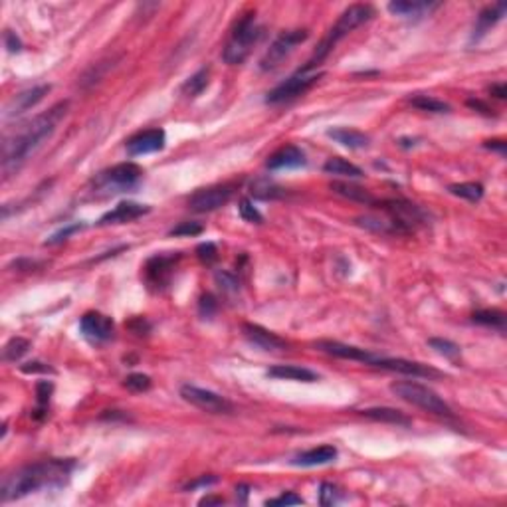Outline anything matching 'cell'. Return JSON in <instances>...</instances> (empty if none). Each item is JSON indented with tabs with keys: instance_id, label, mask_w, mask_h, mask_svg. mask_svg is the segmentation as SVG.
I'll return each instance as SVG.
<instances>
[{
	"instance_id": "obj_39",
	"label": "cell",
	"mask_w": 507,
	"mask_h": 507,
	"mask_svg": "<svg viewBox=\"0 0 507 507\" xmlns=\"http://www.w3.org/2000/svg\"><path fill=\"white\" fill-rule=\"evenodd\" d=\"M197 256L202 264L211 266V264H214L216 258H218V248L214 246L212 242H204V244H200V246L197 248Z\"/></svg>"
},
{
	"instance_id": "obj_8",
	"label": "cell",
	"mask_w": 507,
	"mask_h": 507,
	"mask_svg": "<svg viewBox=\"0 0 507 507\" xmlns=\"http://www.w3.org/2000/svg\"><path fill=\"white\" fill-rule=\"evenodd\" d=\"M383 209L391 214V220L398 226L400 234H409L418 224L428 220L426 212L409 200H384Z\"/></svg>"
},
{
	"instance_id": "obj_31",
	"label": "cell",
	"mask_w": 507,
	"mask_h": 507,
	"mask_svg": "<svg viewBox=\"0 0 507 507\" xmlns=\"http://www.w3.org/2000/svg\"><path fill=\"white\" fill-rule=\"evenodd\" d=\"M448 190L454 197L466 198L470 202H478L483 197V186L480 183H456V185L448 186Z\"/></svg>"
},
{
	"instance_id": "obj_5",
	"label": "cell",
	"mask_w": 507,
	"mask_h": 507,
	"mask_svg": "<svg viewBox=\"0 0 507 507\" xmlns=\"http://www.w3.org/2000/svg\"><path fill=\"white\" fill-rule=\"evenodd\" d=\"M262 38V28L256 24V14H246L238 24H236L232 36L228 40L226 48L222 52L224 62L230 66H238L250 56L252 48L258 44Z\"/></svg>"
},
{
	"instance_id": "obj_29",
	"label": "cell",
	"mask_w": 507,
	"mask_h": 507,
	"mask_svg": "<svg viewBox=\"0 0 507 507\" xmlns=\"http://www.w3.org/2000/svg\"><path fill=\"white\" fill-rule=\"evenodd\" d=\"M471 321L480 323V325H485V327H494V329L504 331V329H506V313H504V311H497V310L476 311V313L471 315Z\"/></svg>"
},
{
	"instance_id": "obj_14",
	"label": "cell",
	"mask_w": 507,
	"mask_h": 507,
	"mask_svg": "<svg viewBox=\"0 0 507 507\" xmlns=\"http://www.w3.org/2000/svg\"><path fill=\"white\" fill-rule=\"evenodd\" d=\"M242 333L246 337L248 341L254 347H258L262 351H268V353H280L287 349V341L282 339L280 335H275L270 329L256 325V323H244L242 325Z\"/></svg>"
},
{
	"instance_id": "obj_12",
	"label": "cell",
	"mask_w": 507,
	"mask_h": 507,
	"mask_svg": "<svg viewBox=\"0 0 507 507\" xmlns=\"http://www.w3.org/2000/svg\"><path fill=\"white\" fill-rule=\"evenodd\" d=\"M143 176V169L135 165V162H119L112 169L103 171L99 174L98 185L103 188H113V190H119V188H129V186L137 185V181Z\"/></svg>"
},
{
	"instance_id": "obj_27",
	"label": "cell",
	"mask_w": 507,
	"mask_h": 507,
	"mask_svg": "<svg viewBox=\"0 0 507 507\" xmlns=\"http://www.w3.org/2000/svg\"><path fill=\"white\" fill-rule=\"evenodd\" d=\"M323 171L327 174H335V176H345V179H359V176H363V171H361L357 165L345 161L341 157L329 159V161L323 165Z\"/></svg>"
},
{
	"instance_id": "obj_26",
	"label": "cell",
	"mask_w": 507,
	"mask_h": 507,
	"mask_svg": "<svg viewBox=\"0 0 507 507\" xmlns=\"http://www.w3.org/2000/svg\"><path fill=\"white\" fill-rule=\"evenodd\" d=\"M331 190H333L335 195H339V197L349 198V200H353V202H361V204H365V206H372V204L377 202L374 197H372L367 188L351 185V183H341V181H337V183L331 185Z\"/></svg>"
},
{
	"instance_id": "obj_40",
	"label": "cell",
	"mask_w": 507,
	"mask_h": 507,
	"mask_svg": "<svg viewBox=\"0 0 507 507\" xmlns=\"http://www.w3.org/2000/svg\"><path fill=\"white\" fill-rule=\"evenodd\" d=\"M339 490L335 487L333 483H321V490H319V501L321 506H333L339 501Z\"/></svg>"
},
{
	"instance_id": "obj_2",
	"label": "cell",
	"mask_w": 507,
	"mask_h": 507,
	"mask_svg": "<svg viewBox=\"0 0 507 507\" xmlns=\"http://www.w3.org/2000/svg\"><path fill=\"white\" fill-rule=\"evenodd\" d=\"M75 468V462L72 458H52L42 460L36 464L24 466L14 474L4 476L2 487H0V499L10 501V499H20L24 495L44 490V487H62L68 483L72 471Z\"/></svg>"
},
{
	"instance_id": "obj_34",
	"label": "cell",
	"mask_w": 507,
	"mask_h": 507,
	"mask_svg": "<svg viewBox=\"0 0 507 507\" xmlns=\"http://www.w3.org/2000/svg\"><path fill=\"white\" fill-rule=\"evenodd\" d=\"M410 103L414 107H418L422 112H430V113H446L450 112V105L440 101V99L430 98V96H416V98L410 99Z\"/></svg>"
},
{
	"instance_id": "obj_16",
	"label": "cell",
	"mask_w": 507,
	"mask_h": 507,
	"mask_svg": "<svg viewBox=\"0 0 507 507\" xmlns=\"http://www.w3.org/2000/svg\"><path fill=\"white\" fill-rule=\"evenodd\" d=\"M167 143V135L162 129H147L143 133H137L127 141V153L131 157H139V155H147V153H155L161 151Z\"/></svg>"
},
{
	"instance_id": "obj_51",
	"label": "cell",
	"mask_w": 507,
	"mask_h": 507,
	"mask_svg": "<svg viewBox=\"0 0 507 507\" xmlns=\"http://www.w3.org/2000/svg\"><path fill=\"white\" fill-rule=\"evenodd\" d=\"M490 91H492V96H495L497 99H506V96H507L506 84H495V86H492Z\"/></svg>"
},
{
	"instance_id": "obj_17",
	"label": "cell",
	"mask_w": 507,
	"mask_h": 507,
	"mask_svg": "<svg viewBox=\"0 0 507 507\" xmlns=\"http://www.w3.org/2000/svg\"><path fill=\"white\" fill-rule=\"evenodd\" d=\"M50 86H36V87H30V89H24V91H20V93H16L10 101H8V105H6V109H4V117H16V115H22L24 112H28L30 107H34L38 105L42 99L46 98L50 93Z\"/></svg>"
},
{
	"instance_id": "obj_45",
	"label": "cell",
	"mask_w": 507,
	"mask_h": 507,
	"mask_svg": "<svg viewBox=\"0 0 507 507\" xmlns=\"http://www.w3.org/2000/svg\"><path fill=\"white\" fill-rule=\"evenodd\" d=\"M299 504H303V499H301L299 495L292 494V492L282 494L280 497H275V499H270V501H268V506H299Z\"/></svg>"
},
{
	"instance_id": "obj_23",
	"label": "cell",
	"mask_w": 507,
	"mask_h": 507,
	"mask_svg": "<svg viewBox=\"0 0 507 507\" xmlns=\"http://www.w3.org/2000/svg\"><path fill=\"white\" fill-rule=\"evenodd\" d=\"M337 458V448L333 446H319L313 448L310 452L299 454L294 464L296 466H303V468H311V466H323V464H331Z\"/></svg>"
},
{
	"instance_id": "obj_7",
	"label": "cell",
	"mask_w": 507,
	"mask_h": 507,
	"mask_svg": "<svg viewBox=\"0 0 507 507\" xmlns=\"http://www.w3.org/2000/svg\"><path fill=\"white\" fill-rule=\"evenodd\" d=\"M308 30H289V32H282L280 36L273 40V44L268 48L266 56L262 58V70H273L280 63L284 62L285 58L294 52V50L303 44L308 40Z\"/></svg>"
},
{
	"instance_id": "obj_6",
	"label": "cell",
	"mask_w": 507,
	"mask_h": 507,
	"mask_svg": "<svg viewBox=\"0 0 507 507\" xmlns=\"http://www.w3.org/2000/svg\"><path fill=\"white\" fill-rule=\"evenodd\" d=\"M181 396L185 398L186 402H190L192 407L204 410V412H211V414H232L234 412V404L228 398H224L218 393L195 386V384H185L181 388Z\"/></svg>"
},
{
	"instance_id": "obj_11",
	"label": "cell",
	"mask_w": 507,
	"mask_h": 507,
	"mask_svg": "<svg viewBox=\"0 0 507 507\" xmlns=\"http://www.w3.org/2000/svg\"><path fill=\"white\" fill-rule=\"evenodd\" d=\"M232 195H234V190H232V186L228 185L200 188V190H197L192 197L188 198V206L195 212L218 211L232 198Z\"/></svg>"
},
{
	"instance_id": "obj_38",
	"label": "cell",
	"mask_w": 507,
	"mask_h": 507,
	"mask_svg": "<svg viewBox=\"0 0 507 507\" xmlns=\"http://www.w3.org/2000/svg\"><path fill=\"white\" fill-rule=\"evenodd\" d=\"M52 391H54V384L50 383V381H40V383L36 384V400H38L36 412H44V410L48 409Z\"/></svg>"
},
{
	"instance_id": "obj_42",
	"label": "cell",
	"mask_w": 507,
	"mask_h": 507,
	"mask_svg": "<svg viewBox=\"0 0 507 507\" xmlns=\"http://www.w3.org/2000/svg\"><path fill=\"white\" fill-rule=\"evenodd\" d=\"M214 278H216V284L222 287L224 292H238V280H236V275H232L230 272H216L214 273Z\"/></svg>"
},
{
	"instance_id": "obj_30",
	"label": "cell",
	"mask_w": 507,
	"mask_h": 507,
	"mask_svg": "<svg viewBox=\"0 0 507 507\" xmlns=\"http://www.w3.org/2000/svg\"><path fill=\"white\" fill-rule=\"evenodd\" d=\"M252 195L260 200H273V198H282L285 195V190L282 186L273 185L272 181H266V179H260L256 183H252Z\"/></svg>"
},
{
	"instance_id": "obj_24",
	"label": "cell",
	"mask_w": 507,
	"mask_h": 507,
	"mask_svg": "<svg viewBox=\"0 0 507 507\" xmlns=\"http://www.w3.org/2000/svg\"><path fill=\"white\" fill-rule=\"evenodd\" d=\"M363 416L371 418V421L384 422V424H396V426H410V418L402 412V410L391 409V407H374V409L361 410Z\"/></svg>"
},
{
	"instance_id": "obj_52",
	"label": "cell",
	"mask_w": 507,
	"mask_h": 507,
	"mask_svg": "<svg viewBox=\"0 0 507 507\" xmlns=\"http://www.w3.org/2000/svg\"><path fill=\"white\" fill-rule=\"evenodd\" d=\"M220 504H224L222 497H212V495H209V497L200 499V506H220Z\"/></svg>"
},
{
	"instance_id": "obj_19",
	"label": "cell",
	"mask_w": 507,
	"mask_h": 507,
	"mask_svg": "<svg viewBox=\"0 0 507 507\" xmlns=\"http://www.w3.org/2000/svg\"><path fill=\"white\" fill-rule=\"evenodd\" d=\"M317 349L327 353V355H333L337 359H349V361H359V363H367L371 365L372 359L377 355H372L369 351L361 349L355 345H347V343H339V341H319Z\"/></svg>"
},
{
	"instance_id": "obj_28",
	"label": "cell",
	"mask_w": 507,
	"mask_h": 507,
	"mask_svg": "<svg viewBox=\"0 0 507 507\" xmlns=\"http://www.w3.org/2000/svg\"><path fill=\"white\" fill-rule=\"evenodd\" d=\"M506 10H507L506 2H499V4H494V6H490V8L482 10V14L478 16V26H476V32H478V34H483L485 30H490L492 26L497 24V22L504 18Z\"/></svg>"
},
{
	"instance_id": "obj_50",
	"label": "cell",
	"mask_w": 507,
	"mask_h": 507,
	"mask_svg": "<svg viewBox=\"0 0 507 507\" xmlns=\"http://www.w3.org/2000/svg\"><path fill=\"white\" fill-rule=\"evenodd\" d=\"M468 105L470 107H474V109H480L482 113H485V115H492V109L485 105V103H482L480 99H468Z\"/></svg>"
},
{
	"instance_id": "obj_18",
	"label": "cell",
	"mask_w": 507,
	"mask_h": 507,
	"mask_svg": "<svg viewBox=\"0 0 507 507\" xmlns=\"http://www.w3.org/2000/svg\"><path fill=\"white\" fill-rule=\"evenodd\" d=\"M147 212H151L147 204H139V202H131V200H125L119 202L113 211L105 212L101 218H99V226H109V224H125L133 222L137 218L145 216Z\"/></svg>"
},
{
	"instance_id": "obj_36",
	"label": "cell",
	"mask_w": 507,
	"mask_h": 507,
	"mask_svg": "<svg viewBox=\"0 0 507 507\" xmlns=\"http://www.w3.org/2000/svg\"><path fill=\"white\" fill-rule=\"evenodd\" d=\"M125 388H129L131 393H145L151 388V377L143 374V372H133L125 379Z\"/></svg>"
},
{
	"instance_id": "obj_10",
	"label": "cell",
	"mask_w": 507,
	"mask_h": 507,
	"mask_svg": "<svg viewBox=\"0 0 507 507\" xmlns=\"http://www.w3.org/2000/svg\"><path fill=\"white\" fill-rule=\"evenodd\" d=\"M181 260L179 254H159L153 256L145 264V282L153 292H162L167 285L171 284L176 262Z\"/></svg>"
},
{
	"instance_id": "obj_44",
	"label": "cell",
	"mask_w": 507,
	"mask_h": 507,
	"mask_svg": "<svg viewBox=\"0 0 507 507\" xmlns=\"http://www.w3.org/2000/svg\"><path fill=\"white\" fill-rule=\"evenodd\" d=\"M84 228V224H72V226H66V228H62L60 232H56V234L52 236V238H48L46 240V246H54V244H60V242H63L66 238L70 234H74V232H77V230H82Z\"/></svg>"
},
{
	"instance_id": "obj_32",
	"label": "cell",
	"mask_w": 507,
	"mask_h": 507,
	"mask_svg": "<svg viewBox=\"0 0 507 507\" xmlns=\"http://www.w3.org/2000/svg\"><path fill=\"white\" fill-rule=\"evenodd\" d=\"M28 349H30V341L28 339H24V337H14L2 349V359L14 361L16 363V361L24 357L26 353H28Z\"/></svg>"
},
{
	"instance_id": "obj_33",
	"label": "cell",
	"mask_w": 507,
	"mask_h": 507,
	"mask_svg": "<svg viewBox=\"0 0 507 507\" xmlns=\"http://www.w3.org/2000/svg\"><path fill=\"white\" fill-rule=\"evenodd\" d=\"M428 345L432 347L438 355H442V357H446V359H450V361H456L460 355H462V349H460V345L452 343V341H448V339L432 337V339H428Z\"/></svg>"
},
{
	"instance_id": "obj_25",
	"label": "cell",
	"mask_w": 507,
	"mask_h": 507,
	"mask_svg": "<svg viewBox=\"0 0 507 507\" xmlns=\"http://www.w3.org/2000/svg\"><path fill=\"white\" fill-rule=\"evenodd\" d=\"M327 135L331 137L333 141H337L339 145L349 149H363L369 145V135L361 133L357 129H349V127H337V129H329Z\"/></svg>"
},
{
	"instance_id": "obj_20",
	"label": "cell",
	"mask_w": 507,
	"mask_h": 507,
	"mask_svg": "<svg viewBox=\"0 0 507 507\" xmlns=\"http://www.w3.org/2000/svg\"><path fill=\"white\" fill-rule=\"evenodd\" d=\"M305 165V153L296 145H285L280 151H275L268 159L266 167L270 171H280V169H296Z\"/></svg>"
},
{
	"instance_id": "obj_15",
	"label": "cell",
	"mask_w": 507,
	"mask_h": 507,
	"mask_svg": "<svg viewBox=\"0 0 507 507\" xmlns=\"http://www.w3.org/2000/svg\"><path fill=\"white\" fill-rule=\"evenodd\" d=\"M371 367L384 369V371L402 372V374H409V377H440V372L436 371V369H432V367L409 359H386V357H374L371 363Z\"/></svg>"
},
{
	"instance_id": "obj_13",
	"label": "cell",
	"mask_w": 507,
	"mask_h": 507,
	"mask_svg": "<svg viewBox=\"0 0 507 507\" xmlns=\"http://www.w3.org/2000/svg\"><path fill=\"white\" fill-rule=\"evenodd\" d=\"M80 329L89 341L103 343V341H109L115 333V323L109 315H103L99 311H87L80 321Z\"/></svg>"
},
{
	"instance_id": "obj_41",
	"label": "cell",
	"mask_w": 507,
	"mask_h": 507,
	"mask_svg": "<svg viewBox=\"0 0 507 507\" xmlns=\"http://www.w3.org/2000/svg\"><path fill=\"white\" fill-rule=\"evenodd\" d=\"M202 224L198 222H181L171 230V236H198L202 234Z\"/></svg>"
},
{
	"instance_id": "obj_22",
	"label": "cell",
	"mask_w": 507,
	"mask_h": 507,
	"mask_svg": "<svg viewBox=\"0 0 507 507\" xmlns=\"http://www.w3.org/2000/svg\"><path fill=\"white\" fill-rule=\"evenodd\" d=\"M268 377L282 379V381H297V383H315L319 379L313 371L297 365H275L268 371Z\"/></svg>"
},
{
	"instance_id": "obj_1",
	"label": "cell",
	"mask_w": 507,
	"mask_h": 507,
	"mask_svg": "<svg viewBox=\"0 0 507 507\" xmlns=\"http://www.w3.org/2000/svg\"><path fill=\"white\" fill-rule=\"evenodd\" d=\"M68 101H60L54 107H50L48 112L40 113L32 121L24 123L16 133L8 135L2 143V179L8 181L13 174H16L24 162L36 153L38 149L42 147L50 137L54 135V131L58 129V125L66 117L68 113Z\"/></svg>"
},
{
	"instance_id": "obj_49",
	"label": "cell",
	"mask_w": 507,
	"mask_h": 507,
	"mask_svg": "<svg viewBox=\"0 0 507 507\" xmlns=\"http://www.w3.org/2000/svg\"><path fill=\"white\" fill-rule=\"evenodd\" d=\"M485 147L492 149V151H497V153H506L507 149V143L506 141H501V139H494V141H485Z\"/></svg>"
},
{
	"instance_id": "obj_3",
	"label": "cell",
	"mask_w": 507,
	"mask_h": 507,
	"mask_svg": "<svg viewBox=\"0 0 507 507\" xmlns=\"http://www.w3.org/2000/svg\"><path fill=\"white\" fill-rule=\"evenodd\" d=\"M372 16H374V8H372L371 4H353V6H349L345 13L339 16V20L331 26V30L327 32V36L323 38L321 44L315 50L313 58H311L308 66L301 72H311L317 63L323 62L327 58V54L333 50V46L339 40H343L347 34H351L361 24L369 22Z\"/></svg>"
},
{
	"instance_id": "obj_48",
	"label": "cell",
	"mask_w": 507,
	"mask_h": 507,
	"mask_svg": "<svg viewBox=\"0 0 507 507\" xmlns=\"http://www.w3.org/2000/svg\"><path fill=\"white\" fill-rule=\"evenodd\" d=\"M218 482V478L216 476H202V478H198L195 482H190L186 485L185 490H197V487H209L212 483Z\"/></svg>"
},
{
	"instance_id": "obj_35",
	"label": "cell",
	"mask_w": 507,
	"mask_h": 507,
	"mask_svg": "<svg viewBox=\"0 0 507 507\" xmlns=\"http://www.w3.org/2000/svg\"><path fill=\"white\" fill-rule=\"evenodd\" d=\"M206 86H209V70H200L192 77L186 80L185 86H183V91H185L188 98H195Z\"/></svg>"
},
{
	"instance_id": "obj_4",
	"label": "cell",
	"mask_w": 507,
	"mask_h": 507,
	"mask_svg": "<svg viewBox=\"0 0 507 507\" xmlns=\"http://www.w3.org/2000/svg\"><path fill=\"white\" fill-rule=\"evenodd\" d=\"M391 391L400 400H404L409 404H414V407L426 410L430 414L444 416V418L452 416V409L446 404L444 398H440V396L434 393L432 388H428L424 384L414 383V381H396V383L391 384Z\"/></svg>"
},
{
	"instance_id": "obj_47",
	"label": "cell",
	"mask_w": 507,
	"mask_h": 507,
	"mask_svg": "<svg viewBox=\"0 0 507 507\" xmlns=\"http://www.w3.org/2000/svg\"><path fill=\"white\" fill-rule=\"evenodd\" d=\"M4 46L8 48V52H20L22 50V42L18 40V36L10 32V30H6L4 32Z\"/></svg>"
},
{
	"instance_id": "obj_46",
	"label": "cell",
	"mask_w": 507,
	"mask_h": 507,
	"mask_svg": "<svg viewBox=\"0 0 507 507\" xmlns=\"http://www.w3.org/2000/svg\"><path fill=\"white\" fill-rule=\"evenodd\" d=\"M20 371L26 372V374H36V372H54V369L48 367V365H44V363H40V361H32V363L22 365Z\"/></svg>"
},
{
	"instance_id": "obj_9",
	"label": "cell",
	"mask_w": 507,
	"mask_h": 507,
	"mask_svg": "<svg viewBox=\"0 0 507 507\" xmlns=\"http://www.w3.org/2000/svg\"><path fill=\"white\" fill-rule=\"evenodd\" d=\"M321 74H311V72H297L292 77H287L285 82H282L280 86H275L268 93L266 101L268 103H282V101H289V99L299 98L303 96L305 91H310L311 87L319 82Z\"/></svg>"
},
{
	"instance_id": "obj_43",
	"label": "cell",
	"mask_w": 507,
	"mask_h": 507,
	"mask_svg": "<svg viewBox=\"0 0 507 507\" xmlns=\"http://www.w3.org/2000/svg\"><path fill=\"white\" fill-rule=\"evenodd\" d=\"M198 311H200V315L206 319H211L212 315L216 313V299H214V296H211V294H206V296H202L200 297V301H198Z\"/></svg>"
},
{
	"instance_id": "obj_37",
	"label": "cell",
	"mask_w": 507,
	"mask_h": 507,
	"mask_svg": "<svg viewBox=\"0 0 507 507\" xmlns=\"http://www.w3.org/2000/svg\"><path fill=\"white\" fill-rule=\"evenodd\" d=\"M238 211H240V216L250 224H262L264 222V216L260 214V211L252 204V200L250 198H242L240 200V206H238Z\"/></svg>"
},
{
	"instance_id": "obj_21",
	"label": "cell",
	"mask_w": 507,
	"mask_h": 507,
	"mask_svg": "<svg viewBox=\"0 0 507 507\" xmlns=\"http://www.w3.org/2000/svg\"><path fill=\"white\" fill-rule=\"evenodd\" d=\"M440 4L436 2H421V0H395L388 4V10L400 16V18H422L426 14H430L436 10Z\"/></svg>"
}]
</instances>
